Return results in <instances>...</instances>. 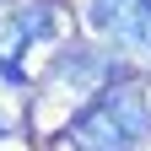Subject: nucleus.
<instances>
[{"mask_svg":"<svg viewBox=\"0 0 151 151\" xmlns=\"http://www.w3.org/2000/svg\"><path fill=\"white\" fill-rule=\"evenodd\" d=\"M151 135V86L113 81L70 119L65 140L76 151H135Z\"/></svg>","mask_w":151,"mask_h":151,"instance_id":"nucleus-1","label":"nucleus"},{"mask_svg":"<svg viewBox=\"0 0 151 151\" xmlns=\"http://www.w3.org/2000/svg\"><path fill=\"white\" fill-rule=\"evenodd\" d=\"M86 16L113 43L151 54V0H86Z\"/></svg>","mask_w":151,"mask_h":151,"instance_id":"nucleus-2","label":"nucleus"},{"mask_svg":"<svg viewBox=\"0 0 151 151\" xmlns=\"http://www.w3.org/2000/svg\"><path fill=\"white\" fill-rule=\"evenodd\" d=\"M54 32V6H27L22 16H11V22H0V76L6 81H27L22 65H16V54H22L27 43H38V38Z\"/></svg>","mask_w":151,"mask_h":151,"instance_id":"nucleus-3","label":"nucleus"},{"mask_svg":"<svg viewBox=\"0 0 151 151\" xmlns=\"http://www.w3.org/2000/svg\"><path fill=\"white\" fill-rule=\"evenodd\" d=\"M54 76H60V81H113L119 65H113V60H97L92 49H70V54H60Z\"/></svg>","mask_w":151,"mask_h":151,"instance_id":"nucleus-4","label":"nucleus"},{"mask_svg":"<svg viewBox=\"0 0 151 151\" xmlns=\"http://www.w3.org/2000/svg\"><path fill=\"white\" fill-rule=\"evenodd\" d=\"M0 129H6V119H0Z\"/></svg>","mask_w":151,"mask_h":151,"instance_id":"nucleus-5","label":"nucleus"}]
</instances>
